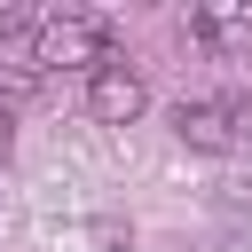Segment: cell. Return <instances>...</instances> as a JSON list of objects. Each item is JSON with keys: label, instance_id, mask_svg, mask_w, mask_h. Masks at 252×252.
Listing matches in <instances>:
<instances>
[{"label": "cell", "instance_id": "cell-3", "mask_svg": "<svg viewBox=\"0 0 252 252\" xmlns=\"http://www.w3.org/2000/svg\"><path fill=\"white\" fill-rule=\"evenodd\" d=\"M173 134H181L189 150H205V158H228V150H236V110H228V102H181V110H173Z\"/></svg>", "mask_w": 252, "mask_h": 252}, {"label": "cell", "instance_id": "cell-1", "mask_svg": "<svg viewBox=\"0 0 252 252\" xmlns=\"http://www.w3.org/2000/svg\"><path fill=\"white\" fill-rule=\"evenodd\" d=\"M32 55H39V63H87V79H94L102 63H118V55H110V24H102V16H79V8L32 24Z\"/></svg>", "mask_w": 252, "mask_h": 252}, {"label": "cell", "instance_id": "cell-4", "mask_svg": "<svg viewBox=\"0 0 252 252\" xmlns=\"http://www.w3.org/2000/svg\"><path fill=\"white\" fill-rule=\"evenodd\" d=\"M94 244H102V252H134V228H118V220H94Z\"/></svg>", "mask_w": 252, "mask_h": 252}, {"label": "cell", "instance_id": "cell-2", "mask_svg": "<svg viewBox=\"0 0 252 252\" xmlns=\"http://www.w3.org/2000/svg\"><path fill=\"white\" fill-rule=\"evenodd\" d=\"M87 110H94L102 126H134V118L150 110V87H142V71H134V63H102V71L87 79Z\"/></svg>", "mask_w": 252, "mask_h": 252}, {"label": "cell", "instance_id": "cell-5", "mask_svg": "<svg viewBox=\"0 0 252 252\" xmlns=\"http://www.w3.org/2000/svg\"><path fill=\"white\" fill-rule=\"evenodd\" d=\"M24 32H32V16L24 8H0V39H24Z\"/></svg>", "mask_w": 252, "mask_h": 252}, {"label": "cell", "instance_id": "cell-6", "mask_svg": "<svg viewBox=\"0 0 252 252\" xmlns=\"http://www.w3.org/2000/svg\"><path fill=\"white\" fill-rule=\"evenodd\" d=\"M16 150V118H8V102H0V158Z\"/></svg>", "mask_w": 252, "mask_h": 252}]
</instances>
